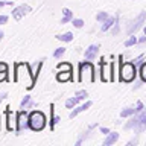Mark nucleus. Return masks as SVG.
<instances>
[{"instance_id":"obj_1","label":"nucleus","mask_w":146,"mask_h":146,"mask_svg":"<svg viewBox=\"0 0 146 146\" xmlns=\"http://www.w3.org/2000/svg\"><path fill=\"white\" fill-rule=\"evenodd\" d=\"M14 82H21L26 85L27 90H32L35 87L34 72L31 70V64L27 62H15L14 64Z\"/></svg>"},{"instance_id":"obj_2","label":"nucleus","mask_w":146,"mask_h":146,"mask_svg":"<svg viewBox=\"0 0 146 146\" xmlns=\"http://www.w3.org/2000/svg\"><path fill=\"white\" fill-rule=\"evenodd\" d=\"M119 81L129 84V82L135 81L137 76V66L132 61H123V55H119Z\"/></svg>"},{"instance_id":"obj_3","label":"nucleus","mask_w":146,"mask_h":146,"mask_svg":"<svg viewBox=\"0 0 146 146\" xmlns=\"http://www.w3.org/2000/svg\"><path fill=\"white\" fill-rule=\"evenodd\" d=\"M78 82H96V67L91 61H82L79 62L78 68Z\"/></svg>"},{"instance_id":"obj_4","label":"nucleus","mask_w":146,"mask_h":146,"mask_svg":"<svg viewBox=\"0 0 146 146\" xmlns=\"http://www.w3.org/2000/svg\"><path fill=\"white\" fill-rule=\"evenodd\" d=\"M126 131H134L135 134H140V132L146 131V108L140 113H135L134 116H131V119L125 123Z\"/></svg>"},{"instance_id":"obj_5","label":"nucleus","mask_w":146,"mask_h":146,"mask_svg":"<svg viewBox=\"0 0 146 146\" xmlns=\"http://www.w3.org/2000/svg\"><path fill=\"white\" fill-rule=\"evenodd\" d=\"M46 125H47V119H46L44 113L40 110H34L29 113V129L34 132L43 131Z\"/></svg>"},{"instance_id":"obj_6","label":"nucleus","mask_w":146,"mask_h":146,"mask_svg":"<svg viewBox=\"0 0 146 146\" xmlns=\"http://www.w3.org/2000/svg\"><path fill=\"white\" fill-rule=\"evenodd\" d=\"M15 116H17V123L14 132H15V135H20L29 129V113H27V110H20V111L15 113Z\"/></svg>"},{"instance_id":"obj_7","label":"nucleus","mask_w":146,"mask_h":146,"mask_svg":"<svg viewBox=\"0 0 146 146\" xmlns=\"http://www.w3.org/2000/svg\"><path fill=\"white\" fill-rule=\"evenodd\" d=\"M145 20H146V11H141V12L139 14V15H137V17L134 18V20H131L129 23H128L126 34H128V35L135 34V32H137L141 26L145 25Z\"/></svg>"},{"instance_id":"obj_8","label":"nucleus","mask_w":146,"mask_h":146,"mask_svg":"<svg viewBox=\"0 0 146 146\" xmlns=\"http://www.w3.org/2000/svg\"><path fill=\"white\" fill-rule=\"evenodd\" d=\"M5 116H6V131L8 132H14L15 131V123H17V116L11 111V107L5 108Z\"/></svg>"},{"instance_id":"obj_9","label":"nucleus","mask_w":146,"mask_h":146,"mask_svg":"<svg viewBox=\"0 0 146 146\" xmlns=\"http://www.w3.org/2000/svg\"><path fill=\"white\" fill-rule=\"evenodd\" d=\"M99 67H100V81L110 82V78H111V67H110V62H107L104 58H100Z\"/></svg>"},{"instance_id":"obj_10","label":"nucleus","mask_w":146,"mask_h":146,"mask_svg":"<svg viewBox=\"0 0 146 146\" xmlns=\"http://www.w3.org/2000/svg\"><path fill=\"white\" fill-rule=\"evenodd\" d=\"M32 11V8L29 5H20V6H15L12 9V18L14 20H21L26 14H29Z\"/></svg>"},{"instance_id":"obj_11","label":"nucleus","mask_w":146,"mask_h":146,"mask_svg":"<svg viewBox=\"0 0 146 146\" xmlns=\"http://www.w3.org/2000/svg\"><path fill=\"white\" fill-rule=\"evenodd\" d=\"M99 49H100L99 44H91V46H88V47L85 49V52H84L85 59H88V61H93V59H96V58H98V53H99Z\"/></svg>"},{"instance_id":"obj_12","label":"nucleus","mask_w":146,"mask_h":146,"mask_svg":"<svg viewBox=\"0 0 146 146\" xmlns=\"http://www.w3.org/2000/svg\"><path fill=\"white\" fill-rule=\"evenodd\" d=\"M96 128H98V123H93V125H90V126L87 128V129H85V131L79 135V139L76 140V143H75V145H76V146H81L85 140H88L90 137H91V132H93V131L96 129Z\"/></svg>"},{"instance_id":"obj_13","label":"nucleus","mask_w":146,"mask_h":146,"mask_svg":"<svg viewBox=\"0 0 146 146\" xmlns=\"http://www.w3.org/2000/svg\"><path fill=\"white\" fill-rule=\"evenodd\" d=\"M91 105H93V102H91V100H85V102L82 104V105H76V107L73 108L72 111H70V114H68V117H70V119H75V117H76L79 113H82V111H87V110H88V108L91 107Z\"/></svg>"},{"instance_id":"obj_14","label":"nucleus","mask_w":146,"mask_h":146,"mask_svg":"<svg viewBox=\"0 0 146 146\" xmlns=\"http://www.w3.org/2000/svg\"><path fill=\"white\" fill-rule=\"evenodd\" d=\"M49 114H50V117H49V129H50V131H53V129H55V126H56V123H58V122H61V117L55 116V104H50Z\"/></svg>"},{"instance_id":"obj_15","label":"nucleus","mask_w":146,"mask_h":146,"mask_svg":"<svg viewBox=\"0 0 146 146\" xmlns=\"http://www.w3.org/2000/svg\"><path fill=\"white\" fill-rule=\"evenodd\" d=\"M56 81L58 82H68V81H73L75 76H73V72H68V70H58L56 73Z\"/></svg>"},{"instance_id":"obj_16","label":"nucleus","mask_w":146,"mask_h":146,"mask_svg":"<svg viewBox=\"0 0 146 146\" xmlns=\"http://www.w3.org/2000/svg\"><path fill=\"white\" fill-rule=\"evenodd\" d=\"M34 107H36V104L32 100V96L26 94L20 102V110H29V108H34Z\"/></svg>"},{"instance_id":"obj_17","label":"nucleus","mask_w":146,"mask_h":146,"mask_svg":"<svg viewBox=\"0 0 146 146\" xmlns=\"http://www.w3.org/2000/svg\"><path fill=\"white\" fill-rule=\"evenodd\" d=\"M117 140H119V132L117 131H111L110 134H107V137H105L104 146H113Z\"/></svg>"},{"instance_id":"obj_18","label":"nucleus","mask_w":146,"mask_h":146,"mask_svg":"<svg viewBox=\"0 0 146 146\" xmlns=\"http://www.w3.org/2000/svg\"><path fill=\"white\" fill-rule=\"evenodd\" d=\"M114 23H116V17H111V15H110L107 20H105L102 25H100V31H102V32H108V31L114 26Z\"/></svg>"},{"instance_id":"obj_19","label":"nucleus","mask_w":146,"mask_h":146,"mask_svg":"<svg viewBox=\"0 0 146 146\" xmlns=\"http://www.w3.org/2000/svg\"><path fill=\"white\" fill-rule=\"evenodd\" d=\"M73 20V12L68 8L62 9V18H61V25H67V23H72Z\"/></svg>"},{"instance_id":"obj_20","label":"nucleus","mask_w":146,"mask_h":146,"mask_svg":"<svg viewBox=\"0 0 146 146\" xmlns=\"http://www.w3.org/2000/svg\"><path fill=\"white\" fill-rule=\"evenodd\" d=\"M73 32H66V34H61V35H56V40L62 41V43H70V41H73Z\"/></svg>"},{"instance_id":"obj_21","label":"nucleus","mask_w":146,"mask_h":146,"mask_svg":"<svg viewBox=\"0 0 146 146\" xmlns=\"http://www.w3.org/2000/svg\"><path fill=\"white\" fill-rule=\"evenodd\" d=\"M137 113V110L135 108H132V107H128V108H123L122 111H120V117H131V116H134V114Z\"/></svg>"},{"instance_id":"obj_22","label":"nucleus","mask_w":146,"mask_h":146,"mask_svg":"<svg viewBox=\"0 0 146 146\" xmlns=\"http://www.w3.org/2000/svg\"><path fill=\"white\" fill-rule=\"evenodd\" d=\"M79 102H81V100L78 99L76 96H75V98H68V99L66 100V108H68V110H73V108H75V107H76V105L79 104Z\"/></svg>"},{"instance_id":"obj_23","label":"nucleus","mask_w":146,"mask_h":146,"mask_svg":"<svg viewBox=\"0 0 146 146\" xmlns=\"http://www.w3.org/2000/svg\"><path fill=\"white\" fill-rule=\"evenodd\" d=\"M56 70H68V72H73V66H72V62H58V64H56Z\"/></svg>"},{"instance_id":"obj_24","label":"nucleus","mask_w":146,"mask_h":146,"mask_svg":"<svg viewBox=\"0 0 146 146\" xmlns=\"http://www.w3.org/2000/svg\"><path fill=\"white\" fill-rule=\"evenodd\" d=\"M139 75H140V79H141V82H146V62H141V64H140Z\"/></svg>"},{"instance_id":"obj_25","label":"nucleus","mask_w":146,"mask_h":146,"mask_svg":"<svg viewBox=\"0 0 146 146\" xmlns=\"http://www.w3.org/2000/svg\"><path fill=\"white\" fill-rule=\"evenodd\" d=\"M137 43H139V40H137V36H135L134 34H132L129 38L125 41V47H132V46H135Z\"/></svg>"},{"instance_id":"obj_26","label":"nucleus","mask_w":146,"mask_h":146,"mask_svg":"<svg viewBox=\"0 0 146 146\" xmlns=\"http://www.w3.org/2000/svg\"><path fill=\"white\" fill-rule=\"evenodd\" d=\"M108 17H110V14L105 12V11H100V12L96 14V20H98V23H104Z\"/></svg>"},{"instance_id":"obj_27","label":"nucleus","mask_w":146,"mask_h":146,"mask_svg":"<svg viewBox=\"0 0 146 146\" xmlns=\"http://www.w3.org/2000/svg\"><path fill=\"white\" fill-rule=\"evenodd\" d=\"M119 31H120V21H119V14L116 15V23H114V26L111 27V35H117Z\"/></svg>"},{"instance_id":"obj_28","label":"nucleus","mask_w":146,"mask_h":146,"mask_svg":"<svg viewBox=\"0 0 146 146\" xmlns=\"http://www.w3.org/2000/svg\"><path fill=\"white\" fill-rule=\"evenodd\" d=\"M75 96H76L79 100H85L87 98H88V91H87V90H78Z\"/></svg>"},{"instance_id":"obj_29","label":"nucleus","mask_w":146,"mask_h":146,"mask_svg":"<svg viewBox=\"0 0 146 146\" xmlns=\"http://www.w3.org/2000/svg\"><path fill=\"white\" fill-rule=\"evenodd\" d=\"M64 53H66V47H59V49H55V52H53V58H55V59H61Z\"/></svg>"},{"instance_id":"obj_30","label":"nucleus","mask_w":146,"mask_h":146,"mask_svg":"<svg viewBox=\"0 0 146 146\" xmlns=\"http://www.w3.org/2000/svg\"><path fill=\"white\" fill-rule=\"evenodd\" d=\"M110 67H111V78H110V82L116 81V61H110Z\"/></svg>"},{"instance_id":"obj_31","label":"nucleus","mask_w":146,"mask_h":146,"mask_svg":"<svg viewBox=\"0 0 146 146\" xmlns=\"http://www.w3.org/2000/svg\"><path fill=\"white\" fill-rule=\"evenodd\" d=\"M72 25L76 27V29H81V27H84V20H82V18H73L72 20Z\"/></svg>"},{"instance_id":"obj_32","label":"nucleus","mask_w":146,"mask_h":146,"mask_svg":"<svg viewBox=\"0 0 146 146\" xmlns=\"http://www.w3.org/2000/svg\"><path fill=\"white\" fill-rule=\"evenodd\" d=\"M8 73H9V72H2V70H0V82H8V81H9Z\"/></svg>"},{"instance_id":"obj_33","label":"nucleus","mask_w":146,"mask_h":146,"mask_svg":"<svg viewBox=\"0 0 146 146\" xmlns=\"http://www.w3.org/2000/svg\"><path fill=\"white\" fill-rule=\"evenodd\" d=\"M135 110H137V113H140V111H143V110H145V105H143V102H141V100H139V102H137Z\"/></svg>"},{"instance_id":"obj_34","label":"nucleus","mask_w":146,"mask_h":146,"mask_svg":"<svg viewBox=\"0 0 146 146\" xmlns=\"http://www.w3.org/2000/svg\"><path fill=\"white\" fill-rule=\"evenodd\" d=\"M143 58H145V55H139L137 58H134V59H132V62H134L135 66H139V64H141V59H143Z\"/></svg>"},{"instance_id":"obj_35","label":"nucleus","mask_w":146,"mask_h":146,"mask_svg":"<svg viewBox=\"0 0 146 146\" xmlns=\"http://www.w3.org/2000/svg\"><path fill=\"white\" fill-rule=\"evenodd\" d=\"M0 70L2 72H9V66L6 62H0Z\"/></svg>"},{"instance_id":"obj_36","label":"nucleus","mask_w":146,"mask_h":146,"mask_svg":"<svg viewBox=\"0 0 146 146\" xmlns=\"http://www.w3.org/2000/svg\"><path fill=\"white\" fill-rule=\"evenodd\" d=\"M8 20H9L8 15H0V25H6Z\"/></svg>"},{"instance_id":"obj_37","label":"nucleus","mask_w":146,"mask_h":146,"mask_svg":"<svg viewBox=\"0 0 146 146\" xmlns=\"http://www.w3.org/2000/svg\"><path fill=\"white\" fill-rule=\"evenodd\" d=\"M137 143H139V137H137V135H135V137H134V139H131V140H129V141H128V143H126V145H128V146H131V145H137Z\"/></svg>"},{"instance_id":"obj_38","label":"nucleus","mask_w":146,"mask_h":146,"mask_svg":"<svg viewBox=\"0 0 146 146\" xmlns=\"http://www.w3.org/2000/svg\"><path fill=\"white\" fill-rule=\"evenodd\" d=\"M5 6H12V2H5V0H0V8Z\"/></svg>"},{"instance_id":"obj_39","label":"nucleus","mask_w":146,"mask_h":146,"mask_svg":"<svg viewBox=\"0 0 146 146\" xmlns=\"http://www.w3.org/2000/svg\"><path fill=\"white\" fill-rule=\"evenodd\" d=\"M99 131L102 132V134H105V135H107V134H110V132H111V131H110V128H105V126H100V128H99Z\"/></svg>"},{"instance_id":"obj_40","label":"nucleus","mask_w":146,"mask_h":146,"mask_svg":"<svg viewBox=\"0 0 146 146\" xmlns=\"http://www.w3.org/2000/svg\"><path fill=\"white\" fill-rule=\"evenodd\" d=\"M6 98H8V93H6V91H3V93H0V104H2V102H3V100L6 99Z\"/></svg>"},{"instance_id":"obj_41","label":"nucleus","mask_w":146,"mask_h":146,"mask_svg":"<svg viewBox=\"0 0 146 146\" xmlns=\"http://www.w3.org/2000/svg\"><path fill=\"white\" fill-rule=\"evenodd\" d=\"M139 43H140V44H143V43H146V35H145V36H141V38L139 40Z\"/></svg>"},{"instance_id":"obj_42","label":"nucleus","mask_w":146,"mask_h":146,"mask_svg":"<svg viewBox=\"0 0 146 146\" xmlns=\"http://www.w3.org/2000/svg\"><path fill=\"white\" fill-rule=\"evenodd\" d=\"M3 35H5V34H3V32H2V31H0V41H2V40H3Z\"/></svg>"},{"instance_id":"obj_43","label":"nucleus","mask_w":146,"mask_h":146,"mask_svg":"<svg viewBox=\"0 0 146 146\" xmlns=\"http://www.w3.org/2000/svg\"><path fill=\"white\" fill-rule=\"evenodd\" d=\"M143 32H145V35H146V26H143Z\"/></svg>"},{"instance_id":"obj_44","label":"nucleus","mask_w":146,"mask_h":146,"mask_svg":"<svg viewBox=\"0 0 146 146\" xmlns=\"http://www.w3.org/2000/svg\"><path fill=\"white\" fill-rule=\"evenodd\" d=\"M0 129H2V119H0Z\"/></svg>"}]
</instances>
